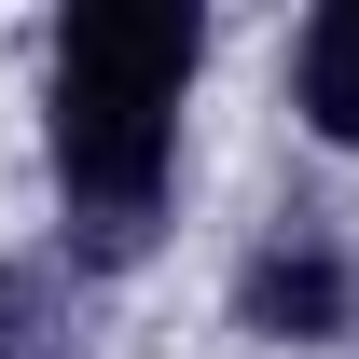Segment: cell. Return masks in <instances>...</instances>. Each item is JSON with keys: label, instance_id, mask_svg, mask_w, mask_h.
Listing matches in <instances>:
<instances>
[{"label": "cell", "instance_id": "7a4b0ae2", "mask_svg": "<svg viewBox=\"0 0 359 359\" xmlns=\"http://www.w3.org/2000/svg\"><path fill=\"white\" fill-rule=\"evenodd\" d=\"M235 332H263V346H332V332H359V249H346L332 208H276V222L249 235Z\"/></svg>", "mask_w": 359, "mask_h": 359}, {"label": "cell", "instance_id": "3957f363", "mask_svg": "<svg viewBox=\"0 0 359 359\" xmlns=\"http://www.w3.org/2000/svg\"><path fill=\"white\" fill-rule=\"evenodd\" d=\"M0 359H83V263L0 249Z\"/></svg>", "mask_w": 359, "mask_h": 359}, {"label": "cell", "instance_id": "6da1fadb", "mask_svg": "<svg viewBox=\"0 0 359 359\" xmlns=\"http://www.w3.org/2000/svg\"><path fill=\"white\" fill-rule=\"evenodd\" d=\"M194 69H208L194 0H97L42 42V166L69 208V263H138L166 235Z\"/></svg>", "mask_w": 359, "mask_h": 359}, {"label": "cell", "instance_id": "277c9868", "mask_svg": "<svg viewBox=\"0 0 359 359\" xmlns=\"http://www.w3.org/2000/svg\"><path fill=\"white\" fill-rule=\"evenodd\" d=\"M290 111L332 152H359V0H318L304 28H290Z\"/></svg>", "mask_w": 359, "mask_h": 359}]
</instances>
